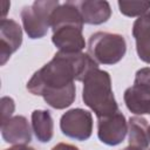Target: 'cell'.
<instances>
[{
    "label": "cell",
    "mask_w": 150,
    "mask_h": 150,
    "mask_svg": "<svg viewBox=\"0 0 150 150\" xmlns=\"http://www.w3.org/2000/svg\"><path fill=\"white\" fill-rule=\"evenodd\" d=\"M32 130L41 143H48L53 138L54 121L49 110L36 109L32 112Z\"/></svg>",
    "instance_id": "14"
},
{
    "label": "cell",
    "mask_w": 150,
    "mask_h": 150,
    "mask_svg": "<svg viewBox=\"0 0 150 150\" xmlns=\"http://www.w3.org/2000/svg\"><path fill=\"white\" fill-rule=\"evenodd\" d=\"M77 7L83 23L87 25H102L111 16V7L108 1L102 0H84L74 1Z\"/></svg>",
    "instance_id": "10"
},
{
    "label": "cell",
    "mask_w": 150,
    "mask_h": 150,
    "mask_svg": "<svg viewBox=\"0 0 150 150\" xmlns=\"http://www.w3.org/2000/svg\"><path fill=\"white\" fill-rule=\"evenodd\" d=\"M64 25H75L80 27H83L84 25L74 1H67L64 4H60L50 16L52 30Z\"/></svg>",
    "instance_id": "13"
},
{
    "label": "cell",
    "mask_w": 150,
    "mask_h": 150,
    "mask_svg": "<svg viewBox=\"0 0 150 150\" xmlns=\"http://www.w3.org/2000/svg\"><path fill=\"white\" fill-rule=\"evenodd\" d=\"M123 150H136V149H135V148H132V146H130V145H129V146H127V148H124V149H123Z\"/></svg>",
    "instance_id": "23"
},
{
    "label": "cell",
    "mask_w": 150,
    "mask_h": 150,
    "mask_svg": "<svg viewBox=\"0 0 150 150\" xmlns=\"http://www.w3.org/2000/svg\"><path fill=\"white\" fill-rule=\"evenodd\" d=\"M123 98L128 110L136 116L150 115V96L137 87L131 86L127 88Z\"/></svg>",
    "instance_id": "15"
},
{
    "label": "cell",
    "mask_w": 150,
    "mask_h": 150,
    "mask_svg": "<svg viewBox=\"0 0 150 150\" xmlns=\"http://www.w3.org/2000/svg\"><path fill=\"white\" fill-rule=\"evenodd\" d=\"M15 110V102L9 96L1 97V123L8 121L13 117V112Z\"/></svg>",
    "instance_id": "19"
},
{
    "label": "cell",
    "mask_w": 150,
    "mask_h": 150,
    "mask_svg": "<svg viewBox=\"0 0 150 150\" xmlns=\"http://www.w3.org/2000/svg\"><path fill=\"white\" fill-rule=\"evenodd\" d=\"M32 127L22 115H15L1 123V136L13 145H28L32 141Z\"/></svg>",
    "instance_id": "9"
},
{
    "label": "cell",
    "mask_w": 150,
    "mask_h": 150,
    "mask_svg": "<svg viewBox=\"0 0 150 150\" xmlns=\"http://www.w3.org/2000/svg\"><path fill=\"white\" fill-rule=\"evenodd\" d=\"M82 29L83 27L75 25H64L55 28L53 29L52 42L60 52L80 53L86 47Z\"/></svg>",
    "instance_id": "8"
},
{
    "label": "cell",
    "mask_w": 150,
    "mask_h": 150,
    "mask_svg": "<svg viewBox=\"0 0 150 150\" xmlns=\"http://www.w3.org/2000/svg\"><path fill=\"white\" fill-rule=\"evenodd\" d=\"M88 54L98 64L118 63L127 53V41L123 35L109 32H96L88 40Z\"/></svg>",
    "instance_id": "3"
},
{
    "label": "cell",
    "mask_w": 150,
    "mask_h": 150,
    "mask_svg": "<svg viewBox=\"0 0 150 150\" xmlns=\"http://www.w3.org/2000/svg\"><path fill=\"white\" fill-rule=\"evenodd\" d=\"M121 14L129 18H139L150 11V1H118Z\"/></svg>",
    "instance_id": "17"
},
{
    "label": "cell",
    "mask_w": 150,
    "mask_h": 150,
    "mask_svg": "<svg viewBox=\"0 0 150 150\" xmlns=\"http://www.w3.org/2000/svg\"><path fill=\"white\" fill-rule=\"evenodd\" d=\"M132 36L139 60L150 64V11L134 21Z\"/></svg>",
    "instance_id": "11"
},
{
    "label": "cell",
    "mask_w": 150,
    "mask_h": 150,
    "mask_svg": "<svg viewBox=\"0 0 150 150\" xmlns=\"http://www.w3.org/2000/svg\"><path fill=\"white\" fill-rule=\"evenodd\" d=\"M149 134H150V131H149ZM145 150H150V145H149V148H146Z\"/></svg>",
    "instance_id": "24"
},
{
    "label": "cell",
    "mask_w": 150,
    "mask_h": 150,
    "mask_svg": "<svg viewBox=\"0 0 150 150\" xmlns=\"http://www.w3.org/2000/svg\"><path fill=\"white\" fill-rule=\"evenodd\" d=\"M57 0H36L29 6H23L20 13L22 27L29 39H41L50 28V16L59 7Z\"/></svg>",
    "instance_id": "4"
},
{
    "label": "cell",
    "mask_w": 150,
    "mask_h": 150,
    "mask_svg": "<svg viewBox=\"0 0 150 150\" xmlns=\"http://www.w3.org/2000/svg\"><path fill=\"white\" fill-rule=\"evenodd\" d=\"M75 97H76L75 83H71L70 86L61 88V89L47 91L42 95V98L45 100V102L49 107L57 109V110L66 109V108L70 107L73 104V102L75 101Z\"/></svg>",
    "instance_id": "16"
},
{
    "label": "cell",
    "mask_w": 150,
    "mask_h": 150,
    "mask_svg": "<svg viewBox=\"0 0 150 150\" xmlns=\"http://www.w3.org/2000/svg\"><path fill=\"white\" fill-rule=\"evenodd\" d=\"M9 7H11V2L9 1H1V20L2 19H6V14H7V12H8V9H9Z\"/></svg>",
    "instance_id": "21"
},
{
    "label": "cell",
    "mask_w": 150,
    "mask_h": 150,
    "mask_svg": "<svg viewBox=\"0 0 150 150\" xmlns=\"http://www.w3.org/2000/svg\"><path fill=\"white\" fill-rule=\"evenodd\" d=\"M93 115L82 108L67 110L60 118L62 134L75 141H87L93 134Z\"/></svg>",
    "instance_id": "5"
},
{
    "label": "cell",
    "mask_w": 150,
    "mask_h": 150,
    "mask_svg": "<svg viewBox=\"0 0 150 150\" xmlns=\"http://www.w3.org/2000/svg\"><path fill=\"white\" fill-rule=\"evenodd\" d=\"M22 45V28L13 19L0 21V64L4 66Z\"/></svg>",
    "instance_id": "7"
},
{
    "label": "cell",
    "mask_w": 150,
    "mask_h": 150,
    "mask_svg": "<svg viewBox=\"0 0 150 150\" xmlns=\"http://www.w3.org/2000/svg\"><path fill=\"white\" fill-rule=\"evenodd\" d=\"M150 124L142 116H132L128 121L129 145L136 150H145L150 145Z\"/></svg>",
    "instance_id": "12"
},
{
    "label": "cell",
    "mask_w": 150,
    "mask_h": 150,
    "mask_svg": "<svg viewBox=\"0 0 150 150\" xmlns=\"http://www.w3.org/2000/svg\"><path fill=\"white\" fill-rule=\"evenodd\" d=\"M134 86L150 96V67H144L136 71Z\"/></svg>",
    "instance_id": "18"
},
{
    "label": "cell",
    "mask_w": 150,
    "mask_h": 150,
    "mask_svg": "<svg viewBox=\"0 0 150 150\" xmlns=\"http://www.w3.org/2000/svg\"><path fill=\"white\" fill-rule=\"evenodd\" d=\"M82 82L83 103L95 112L97 118L118 111V104L112 91L111 79L108 71L95 68Z\"/></svg>",
    "instance_id": "2"
},
{
    "label": "cell",
    "mask_w": 150,
    "mask_h": 150,
    "mask_svg": "<svg viewBox=\"0 0 150 150\" xmlns=\"http://www.w3.org/2000/svg\"><path fill=\"white\" fill-rule=\"evenodd\" d=\"M128 135V122L125 116L118 110L117 112L97 118V137L109 146L121 144Z\"/></svg>",
    "instance_id": "6"
},
{
    "label": "cell",
    "mask_w": 150,
    "mask_h": 150,
    "mask_svg": "<svg viewBox=\"0 0 150 150\" xmlns=\"http://www.w3.org/2000/svg\"><path fill=\"white\" fill-rule=\"evenodd\" d=\"M52 150H80L77 146L68 143H57L52 148Z\"/></svg>",
    "instance_id": "20"
},
{
    "label": "cell",
    "mask_w": 150,
    "mask_h": 150,
    "mask_svg": "<svg viewBox=\"0 0 150 150\" xmlns=\"http://www.w3.org/2000/svg\"><path fill=\"white\" fill-rule=\"evenodd\" d=\"M95 68H98V63L88 53L59 50L48 63L32 75L27 82V90L35 96H42L47 91L68 87L75 81H83Z\"/></svg>",
    "instance_id": "1"
},
{
    "label": "cell",
    "mask_w": 150,
    "mask_h": 150,
    "mask_svg": "<svg viewBox=\"0 0 150 150\" xmlns=\"http://www.w3.org/2000/svg\"><path fill=\"white\" fill-rule=\"evenodd\" d=\"M5 150H35V149L28 145H13L12 148L5 149Z\"/></svg>",
    "instance_id": "22"
}]
</instances>
